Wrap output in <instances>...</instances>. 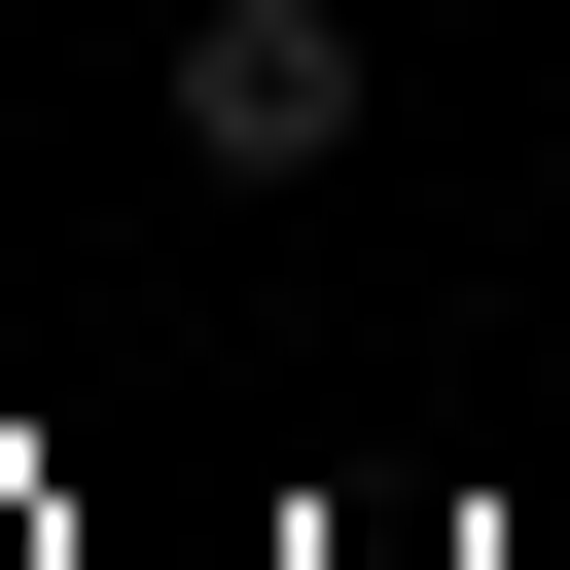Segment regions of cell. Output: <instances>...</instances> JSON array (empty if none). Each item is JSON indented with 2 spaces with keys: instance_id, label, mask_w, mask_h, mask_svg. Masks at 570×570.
Wrapping results in <instances>:
<instances>
[{
  "instance_id": "6da1fadb",
  "label": "cell",
  "mask_w": 570,
  "mask_h": 570,
  "mask_svg": "<svg viewBox=\"0 0 570 570\" xmlns=\"http://www.w3.org/2000/svg\"><path fill=\"white\" fill-rule=\"evenodd\" d=\"M356 107H392L356 0H178V142H214V178H356Z\"/></svg>"
}]
</instances>
